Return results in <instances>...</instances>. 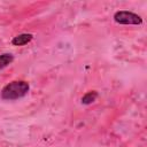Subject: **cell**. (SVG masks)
Masks as SVG:
<instances>
[{
    "instance_id": "2",
    "label": "cell",
    "mask_w": 147,
    "mask_h": 147,
    "mask_svg": "<svg viewBox=\"0 0 147 147\" xmlns=\"http://www.w3.org/2000/svg\"><path fill=\"white\" fill-rule=\"evenodd\" d=\"M114 20L116 23L118 24H125V25H138L142 23V18L132 13V11H127V10H119L116 11L114 15Z\"/></svg>"
},
{
    "instance_id": "1",
    "label": "cell",
    "mask_w": 147,
    "mask_h": 147,
    "mask_svg": "<svg viewBox=\"0 0 147 147\" xmlns=\"http://www.w3.org/2000/svg\"><path fill=\"white\" fill-rule=\"evenodd\" d=\"M30 85L25 80H14L8 83L1 90V98L3 100H17L28 94Z\"/></svg>"
},
{
    "instance_id": "5",
    "label": "cell",
    "mask_w": 147,
    "mask_h": 147,
    "mask_svg": "<svg viewBox=\"0 0 147 147\" xmlns=\"http://www.w3.org/2000/svg\"><path fill=\"white\" fill-rule=\"evenodd\" d=\"M13 60H14V56L9 53H5V54L0 55V70H2L8 64H10L13 62Z\"/></svg>"
},
{
    "instance_id": "3",
    "label": "cell",
    "mask_w": 147,
    "mask_h": 147,
    "mask_svg": "<svg viewBox=\"0 0 147 147\" xmlns=\"http://www.w3.org/2000/svg\"><path fill=\"white\" fill-rule=\"evenodd\" d=\"M32 38H33V34H31V33H21L13 38L11 44L15 46H23V45H26L28 42H30L32 40Z\"/></svg>"
},
{
    "instance_id": "4",
    "label": "cell",
    "mask_w": 147,
    "mask_h": 147,
    "mask_svg": "<svg viewBox=\"0 0 147 147\" xmlns=\"http://www.w3.org/2000/svg\"><path fill=\"white\" fill-rule=\"evenodd\" d=\"M96 98H98V93L95 91H90L82 98V103L83 105H90V103L94 102L96 100Z\"/></svg>"
}]
</instances>
